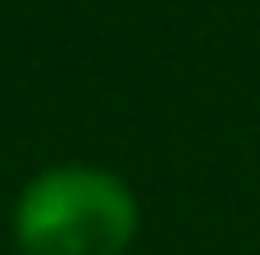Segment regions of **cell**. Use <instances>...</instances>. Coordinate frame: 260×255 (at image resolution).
<instances>
[{
    "label": "cell",
    "mask_w": 260,
    "mask_h": 255,
    "mask_svg": "<svg viewBox=\"0 0 260 255\" xmlns=\"http://www.w3.org/2000/svg\"><path fill=\"white\" fill-rule=\"evenodd\" d=\"M137 224L142 210L133 187L91 164L37 173L14 205V237L23 255H123Z\"/></svg>",
    "instance_id": "obj_1"
}]
</instances>
